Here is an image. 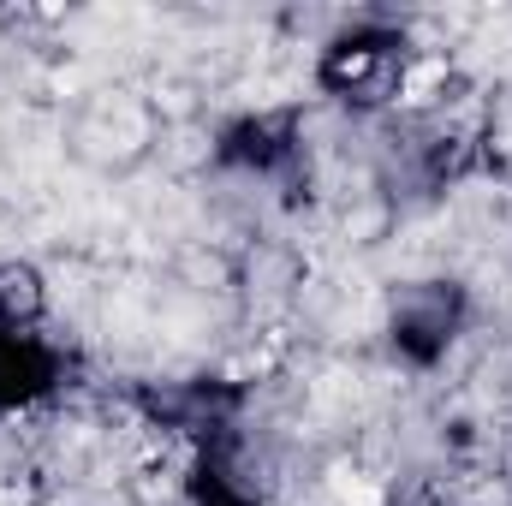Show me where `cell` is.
Instances as JSON below:
<instances>
[{"mask_svg":"<svg viewBox=\"0 0 512 506\" xmlns=\"http://www.w3.org/2000/svg\"><path fill=\"white\" fill-rule=\"evenodd\" d=\"M328 495L340 506H382V489H376L364 471H352V465H334V471H328Z\"/></svg>","mask_w":512,"mask_h":506,"instance_id":"cell-1","label":"cell"},{"mask_svg":"<svg viewBox=\"0 0 512 506\" xmlns=\"http://www.w3.org/2000/svg\"><path fill=\"white\" fill-rule=\"evenodd\" d=\"M0 286H6V298H12V304H24V310L36 304V280H30V274H6Z\"/></svg>","mask_w":512,"mask_h":506,"instance_id":"cell-3","label":"cell"},{"mask_svg":"<svg viewBox=\"0 0 512 506\" xmlns=\"http://www.w3.org/2000/svg\"><path fill=\"white\" fill-rule=\"evenodd\" d=\"M370 72V54H340L334 60V78H364Z\"/></svg>","mask_w":512,"mask_h":506,"instance_id":"cell-4","label":"cell"},{"mask_svg":"<svg viewBox=\"0 0 512 506\" xmlns=\"http://www.w3.org/2000/svg\"><path fill=\"white\" fill-rule=\"evenodd\" d=\"M435 84H447V60H423V66H411V72H405V102H429Z\"/></svg>","mask_w":512,"mask_h":506,"instance_id":"cell-2","label":"cell"}]
</instances>
